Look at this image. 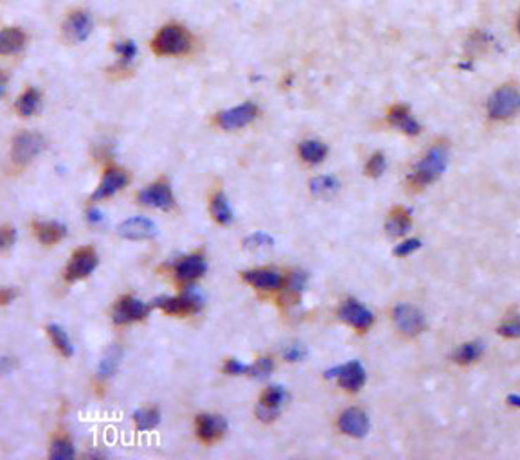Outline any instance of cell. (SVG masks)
<instances>
[{
	"label": "cell",
	"instance_id": "obj_42",
	"mask_svg": "<svg viewBox=\"0 0 520 460\" xmlns=\"http://www.w3.org/2000/svg\"><path fill=\"white\" fill-rule=\"evenodd\" d=\"M418 249H421L420 240H405L404 243H400L397 249H394V256H398V257L411 256V254L416 252Z\"/></svg>",
	"mask_w": 520,
	"mask_h": 460
},
{
	"label": "cell",
	"instance_id": "obj_36",
	"mask_svg": "<svg viewBox=\"0 0 520 460\" xmlns=\"http://www.w3.org/2000/svg\"><path fill=\"white\" fill-rule=\"evenodd\" d=\"M245 249L260 250V249H270L274 244V237L267 232H254L243 241Z\"/></svg>",
	"mask_w": 520,
	"mask_h": 460
},
{
	"label": "cell",
	"instance_id": "obj_46",
	"mask_svg": "<svg viewBox=\"0 0 520 460\" xmlns=\"http://www.w3.org/2000/svg\"><path fill=\"white\" fill-rule=\"evenodd\" d=\"M104 216H103V212L97 211V209H90V211L87 212V221L90 225H99L103 223Z\"/></svg>",
	"mask_w": 520,
	"mask_h": 460
},
{
	"label": "cell",
	"instance_id": "obj_31",
	"mask_svg": "<svg viewBox=\"0 0 520 460\" xmlns=\"http://www.w3.org/2000/svg\"><path fill=\"white\" fill-rule=\"evenodd\" d=\"M133 421H135V428L139 432H148L159 426L160 414L157 409H140L133 414Z\"/></svg>",
	"mask_w": 520,
	"mask_h": 460
},
{
	"label": "cell",
	"instance_id": "obj_40",
	"mask_svg": "<svg viewBox=\"0 0 520 460\" xmlns=\"http://www.w3.org/2000/svg\"><path fill=\"white\" fill-rule=\"evenodd\" d=\"M224 371L225 374H231V376H243V374L248 376L250 365H245L241 363L240 360H236V358H231V360H227V363H225Z\"/></svg>",
	"mask_w": 520,
	"mask_h": 460
},
{
	"label": "cell",
	"instance_id": "obj_3",
	"mask_svg": "<svg viewBox=\"0 0 520 460\" xmlns=\"http://www.w3.org/2000/svg\"><path fill=\"white\" fill-rule=\"evenodd\" d=\"M520 110V92L513 85H504L488 99V116L495 120H504Z\"/></svg>",
	"mask_w": 520,
	"mask_h": 460
},
{
	"label": "cell",
	"instance_id": "obj_29",
	"mask_svg": "<svg viewBox=\"0 0 520 460\" xmlns=\"http://www.w3.org/2000/svg\"><path fill=\"white\" fill-rule=\"evenodd\" d=\"M340 184L333 175H319L310 180V191L315 197H329L339 191Z\"/></svg>",
	"mask_w": 520,
	"mask_h": 460
},
{
	"label": "cell",
	"instance_id": "obj_22",
	"mask_svg": "<svg viewBox=\"0 0 520 460\" xmlns=\"http://www.w3.org/2000/svg\"><path fill=\"white\" fill-rule=\"evenodd\" d=\"M32 230L42 244H56L67 236V227L58 221H35Z\"/></svg>",
	"mask_w": 520,
	"mask_h": 460
},
{
	"label": "cell",
	"instance_id": "obj_50",
	"mask_svg": "<svg viewBox=\"0 0 520 460\" xmlns=\"http://www.w3.org/2000/svg\"><path fill=\"white\" fill-rule=\"evenodd\" d=\"M516 32L520 35V13H519V20H516Z\"/></svg>",
	"mask_w": 520,
	"mask_h": 460
},
{
	"label": "cell",
	"instance_id": "obj_34",
	"mask_svg": "<svg viewBox=\"0 0 520 460\" xmlns=\"http://www.w3.org/2000/svg\"><path fill=\"white\" fill-rule=\"evenodd\" d=\"M74 455H76V452H74L73 442L68 439H64V437L52 442L51 453H49V456H51L52 460H67L73 459Z\"/></svg>",
	"mask_w": 520,
	"mask_h": 460
},
{
	"label": "cell",
	"instance_id": "obj_26",
	"mask_svg": "<svg viewBox=\"0 0 520 460\" xmlns=\"http://www.w3.org/2000/svg\"><path fill=\"white\" fill-rule=\"evenodd\" d=\"M209 211H211L212 220L217 221V223H220V225L231 223L232 218H234L231 205H229L227 197H225L222 191H218V192H214V194H212L211 205H209Z\"/></svg>",
	"mask_w": 520,
	"mask_h": 460
},
{
	"label": "cell",
	"instance_id": "obj_24",
	"mask_svg": "<svg viewBox=\"0 0 520 460\" xmlns=\"http://www.w3.org/2000/svg\"><path fill=\"white\" fill-rule=\"evenodd\" d=\"M25 32L18 27H6L0 31V54H16L24 49Z\"/></svg>",
	"mask_w": 520,
	"mask_h": 460
},
{
	"label": "cell",
	"instance_id": "obj_13",
	"mask_svg": "<svg viewBox=\"0 0 520 460\" xmlns=\"http://www.w3.org/2000/svg\"><path fill=\"white\" fill-rule=\"evenodd\" d=\"M339 316H340V321L346 322V324H349V325H353V328L358 329V331H365V329H369L373 325V321H375L373 313L369 311L365 306H362L361 302H356V300H353V299L346 300L344 304L340 306Z\"/></svg>",
	"mask_w": 520,
	"mask_h": 460
},
{
	"label": "cell",
	"instance_id": "obj_1",
	"mask_svg": "<svg viewBox=\"0 0 520 460\" xmlns=\"http://www.w3.org/2000/svg\"><path fill=\"white\" fill-rule=\"evenodd\" d=\"M448 164V146L445 142H436L425 153V156L414 166L409 175V184L414 189H423L434 184L445 173Z\"/></svg>",
	"mask_w": 520,
	"mask_h": 460
},
{
	"label": "cell",
	"instance_id": "obj_44",
	"mask_svg": "<svg viewBox=\"0 0 520 460\" xmlns=\"http://www.w3.org/2000/svg\"><path fill=\"white\" fill-rule=\"evenodd\" d=\"M283 356L286 361H301L306 356V349L301 344H290L289 347L283 351Z\"/></svg>",
	"mask_w": 520,
	"mask_h": 460
},
{
	"label": "cell",
	"instance_id": "obj_4",
	"mask_svg": "<svg viewBox=\"0 0 520 460\" xmlns=\"http://www.w3.org/2000/svg\"><path fill=\"white\" fill-rule=\"evenodd\" d=\"M153 306H159L160 309L168 315H191V313H198L204 306V299H202L195 290L182 293L179 297H162V299L155 300Z\"/></svg>",
	"mask_w": 520,
	"mask_h": 460
},
{
	"label": "cell",
	"instance_id": "obj_19",
	"mask_svg": "<svg viewBox=\"0 0 520 460\" xmlns=\"http://www.w3.org/2000/svg\"><path fill=\"white\" fill-rule=\"evenodd\" d=\"M207 270V264H205L204 256L200 254H191V256L182 257L179 263H176L175 273L179 277V280H184V282H191V280L202 277Z\"/></svg>",
	"mask_w": 520,
	"mask_h": 460
},
{
	"label": "cell",
	"instance_id": "obj_32",
	"mask_svg": "<svg viewBox=\"0 0 520 460\" xmlns=\"http://www.w3.org/2000/svg\"><path fill=\"white\" fill-rule=\"evenodd\" d=\"M483 354V344L479 342H468V344H463L454 354V360L459 365H470L473 361H477Z\"/></svg>",
	"mask_w": 520,
	"mask_h": 460
},
{
	"label": "cell",
	"instance_id": "obj_14",
	"mask_svg": "<svg viewBox=\"0 0 520 460\" xmlns=\"http://www.w3.org/2000/svg\"><path fill=\"white\" fill-rule=\"evenodd\" d=\"M289 399V392L283 387L276 385V387H268L260 397V406H258L256 414L261 421H272L276 419L279 409L283 406L284 401Z\"/></svg>",
	"mask_w": 520,
	"mask_h": 460
},
{
	"label": "cell",
	"instance_id": "obj_11",
	"mask_svg": "<svg viewBox=\"0 0 520 460\" xmlns=\"http://www.w3.org/2000/svg\"><path fill=\"white\" fill-rule=\"evenodd\" d=\"M326 378H337L340 387L349 390V392H356V390H361L364 387L365 371L361 361H349V363L329 368L328 373H326Z\"/></svg>",
	"mask_w": 520,
	"mask_h": 460
},
{
	"label": "cell",
	"instance_id": "obj_45",
	"mask_svg": "<svg viewBox=\"0 0 520 460\" xmlns=\"http://www.w3.org/2000/svg\"><path fill=\"white\" fill-rule=\"evenodd\" d=\"M16 297V292L13 288H0V306H8L11 304L13 300H15Z\"/></svg>",
	"mask_w": 520,
	"mask_h": 460
},
{
	"label": "cell",
	"instance_id": "obj_9",
	"mask_svg": "<svg viewBox=\"0 0 520 460\" xmlns=\"http://www.w3.org/2000/svg\"><path fill=\"white\" fill-rule=\"evenodd\" d=\"M260 110L254 103H243L240 106H234L231 110H224L217 116V123L222 126L224 130H238V128H243V126L250 125L254 119L258 117Z\"/></svg>",
	"mask_w": 520,
	"mask_h": 460
},
{
	"label": "cell",
	"instance_id": "obj_18",
	"mask_svg": "<svg viewBox=\"0 0 520 460\" xmlns=\"http://www.w3.org/2000/svg\"><path fill=\"white\" fill-rule=\"evenodd\" d=\"M128 175L126 171L119 168H110L107 169V173L103 175V180L99 182L97 189L94 191L92 200H103V198H109L112 194H116L117 191L124 189L128 185Z\"/></svg>",
	"mask_w": 520,
	"mask_h": 460
},
{
	"label": "cell",
	"instance_id": "obj_20",
	"mask_svg": "<svg viewBox=\"0 0 520 460\" xmlns=\"http://www.w3.org/2000/svg\"><path fill=\"white\" fill-rule=\"evenodd\" d=\"M389 123L392 126H397L400 132L407 133V135H418L421 132V126L418 125V120L411 116V110L404 104H397L389 110Z\"/></svg>",
	"mask_w": 520,
	"mask_h": 460
},
{
	"label": "cell",
	"instance_id": "obj_43",
	"mask_svg": "<svg viewBox=\"0 0 520 460\" xmlns=\"http://www.w3.org/2000/svg\"><path fill=\"white\" fill-rule=\"evenodd\" d=\"M16 240V230L9 225L6 227H0V250H8L11 249L13 243Z\"/></svg>",
	"mask_w": 520,
	"mask_h": 460
},
{
	"label": "cell",
	"instance_id": "obj_6",
	"mask_svg": "<svg viewBox=\"0 0 520 460\" xmlns=\"http://www.w3.org/2000/svg\"><path fill=\"white\" fill-rule=\"evenodd\" d=\"M392 321L398 331L405 336H416L425 329V316L411 304H398L392 309Z\"/></svg>",
	"mask_w": 520,
	"mask_h": 460
},
{
	"label": "cell",
	"instance_id": "obj_30",
	"mask_svg": "<svg viewBox=\"0 0 520 460\" xmlns=\"http://www.w3.org/2000/svg\"><path fill=\"white\" fill-rule=\"evenodd\" d=\"M304 286H306V273L301 272V270L292 272L286 282H283V286H281V288H284V299L297 300L301 293L304 292Z\"/></svg>",
	"mask_w": 520,
	"mask_h": 460
},
{
	"label": "cell",
	"instance_id": "obj_12",
	"mask_svg": "<svg viewBox=\"0 0 520 460\" xmlns=\"http://www.w3.org/2000/svg\"><path fill=\"white\" fill-rule=\"evenodd\" d=\"M117 234L128 241L152 240L157 236V225L145 216L128 218L117 227Z\"/></svg>",
	"mask_w": 520,
	"mask_h": 460
},
{
	"label": "cell",
	"instance_id": "obj_8",
	"mask_svg": "<svg viewBox=\"0 0 520 460\" xmlns=\"http://www.w3.org/2000/svg\"><path fill=\"white\" fill-rule=\"evenodd\" d=\"M150 313V306H146L143 300L135 299L132 295H124L117 300V304L114 306L112 318L116 324H132V322L143 321Z\"/></svg>",
	"mask_w": 520,
	"mask_h": 460
},
{
	"label": "cell",
	"instance_id": "obj_17",
	"mask_svg": "<svg viewBox=\"0 0 520 460\" xmlns=\"http://www.w3.org/2000/svg\"><path fill=\"white\" fill-rule=\"evenodd\" d=\"M92 31V20L85 11H74L68 15V18L64 24L65 38L71 44H80L85 42Z\"/></svg>",
	"mask_w": 520,
	"mask_h": 460
},
{
	"label": "cell",
	"instance_id": "obj_2",
	"mask_svg": "<svg viewBox=\"0 0 520 460\" xmlns=\"http://www.w3.org/2000/svg\"><path fill=\"white\" fill-rule=\"evenodd\" d=\"M193 47V38L182 25H164L153 38L152 49L159 56H182Z\"/></svg>",
	"mask_w": 520,
	"mask_h": 460
},
{
	"label": "cell",
	"instance_id": "obj_39",
	"mask_svg": "<svg viewBox=\"0 0 520 460\" xmlns=\"http://www.w3.org/2000/svg\"><path fill=\"white\" fill-rule=\"evenodd\" d=\"M499 335L506 338H520V316H515L512 321H506L499 328Z\"/></svg>",
	"mask_w": 520,
	"mask_h": 460
},
{
	"label": "cell",
	"instance_id": "obj_37",
	"mask_svg": "<svg viewBox=\"0 0 520 460\" xmlns=\"http://www.w3.org/2000/svg\"><path fill=\"white\" fill-rule=\"evenodd\" d=\"M274 371V361L272 358L263 356L256 361V363L250 365V371H248V376L256 378V380H265L272 374Z\"/></svg>",
	"mask_w": 520,
	"mask_h": 460
},
{
	"label": "cell",
	"instance_id": "obj_35",
	"mask_svg": "<svg viewBox=\"0 0 520 460\" xmlns=\"http://www.w3.org/2000/svg\"><path fill=\"white\" fill-rule=\"evenodd\" d=\"M114 51L119 54V67H128L132 65V61L137 56V45L133 42H119V44L114 45Z\"/></svg>",
	"mask_w": 520,
	"mask_h": 460
},
{
	"label": "cell",
	"instance_id": "obj_7",
	"mask_svg": "<svg viewBox=\"0 0 520 460\" xmlns=\"http://www.w3.org/2000/svg\"><path fill=\"white\" fill-rule=\"evenodd\" d=\"M96 266L97 254L94 252V249L85 247V249L76 250L73 254V257H71V261L67 264V270H65V279L68 282H76V280H81L90 275L96 270Z\"/></svg>",
	"mask_w": 520,
	"mask_h": 460
},
{
	"label": "cell",
	"instance_id": "obj_48",
	"mask_svg": "<svg viewBox=\"0 0 520 460\" xmlns=\"http://www.w3.org/2000/svg\"><path fill=\"white\" fill-rule=\"evenodd\" d=\"M508 403L513 404V406H519L520 409V396H509Z\"/></svg>",
	"mask_w": 520,
	"mask_h": 460
},
{
	"label": "cell",
	"instance_id": "obj_49",
	"mask_svg": "<svg viewBox=\"0 0 520 460\" xmlns=\"http://www.w3.org/2000/svg\"><path fill=\"white\" fill-rule=\"evenodd\" d=\"M4 94V80H2V76H0V96Z\"/></svg>",
	"mask_w": 520,
	"mask_h": 460
},
{
	"label": "cell",
	"instance_id": "obj_47",
	"mask_svg": "<svg viewBox=\"0 0 520 460\" xmlns=\"http://www.w3.org/2000/svg\"><path fill=\"white\" fill-rule=\"evenodd\" d=\"M15 360L13 358H0V376L6 373H9L13 367H15Z\"/></svg>",
	"mask_w": 520,
	"mask_h": 460
},
{
	"label": "cell",
	"instance_id": "obj_10",
	"mask_svg": "<svg viewBox=\"0 0 520 460\" xmlns=\"http://www.w3.org/2000/svg\"><path fill=\"white\" fill-rule=\"evenodd\" d=\"M137 200L140 205H146V207L160 209V211H168L175 205V197H173V191L169 187L168 182H155V184L148 185L143 191H139L137 194Z\"/></svg>",
	"mask_w": 520,
	"mask_h": 460
},
{
	"label": "cell",
	"instance_id": "obj_28",
	"mask_svg": "<svg viewBox=\"0 0 520 460\" xmlns=\"http://www.w3.org/2000/svg\"><path fill=\"white\" fill-rule=\"evenodd\" d=\"M16 108L22 117H31L40 108V92L37 88H28L16 101Z\"/></svg>",
	"mask_w": 520,
	"mask_h": 460
},
{
	"label": "cell",
	"instance_id": "obj_27",
	"mask_svg": "<svg viewBox=\"0 0 520 460\" xmlns=\"http://www.w3.org/2000/svg\"><path fill=\"white\" fill-rule=\"evenodd\" d=\"M47 335H49V338H51L52 345H54V347H56L65 358L73 356L74 345H73V342H71V338H68L67 331H65L61 325L49 324L47 325Z\"/></svg>",
	"mask_w": 520,
	"mask_h": 460
},
{
	"label": "cell",
	"instance_id": "obj_5",
	"mask_svg": "<svg viewBox=\"0 0 520 460\" xmlns=\"http://www.w3.org/2000/svg\"><path fill=\"white\" fill-rule=\"evenodd\" d=\"M45 148V140L44 137L38 135V133L32 132H24L18 133L13 140V148H11V158L15 164L25 166L37 158L42 153V149Z\"/></svg>",
	"mask_w": 520,
	"mask_h": 460
},
{
	"label": "cell",
	"instance_id": "obj_33",
	"mask_svg": "<svg viewBox=\"0 0 520 460\" xmlns=\"http://www.w3.org/2000/svg\"><path fill=\"white\" fill-rule=\"evenodd\" d=\"M119 356H121L119 347H112L107 351L104 358L101 360L99 367H97V378H99V380H107V378H110L116 373L117 365H119Z\"/></svg>",
	"mask_w": 520,
	"mask_h": 460
},
{
	"label": "cell",
	"instance_id": "obj_15",
	"mask_svg": "<svg viewBox=\"0 0 520 460\" xmlns=\"http://www.w3.org/2000/svg\"><path fill=\"white\" fill-rule=\"evenodd\" d=\"M339 430L355 439H362L369 432V417L361 409H348L340 414Z\"/></svg>",
	"mask_w": 520,
	"mask_h": 460
},
{
	"label": "cell",
	"instance_id": "obj_23",
	"mask_svg": "<svg viewBox=\"0 0 520 460\" xmlns=\"http://www.w3.org/2000/svg\"><path fill=\"white\" fill-rule=\"evenodd\" d=\"M412 221H411V212L405 211V209L397 207L389 212V218L385 221V230L391 237H401L411 230Z\"/></svg>",
	"mask_w": 520,
	"mask_h": 460
},
{
	"label": "cell",
	"instance_id": "obj_25",
	"mask_svg": "<svg viewBox=\"0 0 520 460\" xmlns=\"http://www.w3.org/2000/svg\"><path fill=\"white\" fill-rule=\"evenodd\" d=\"M299 155L304 162H308V164H320V162L325 161L326 155H328V146L322 144L320 140L315 139H308V140H303L299 144Z\"/></svg>",
	"mask_w": 520,
	"mask_h": 460
},
{
	"label": "cell",
	"instance_id": "obj_38",
	"mask_svg": "<svg viewBox=\"0 0 520 460\" xmlns=\"http://www.w3.org/2000/svg\"><path fill=\"white\" fill-rule=\"evenodd\" d=\"M385 166H387L385 156L382 155V153H375V155L369 158L368 166H365V173H368L369 176H373V178H376V176H382V173L385 171Z\"/></svg>",
	"mask_w": 520,
	"mask_h": 460
},
{
	"label": "cell",
	"instance_id": "obj_21",
	"mask_svg": "<svg viewBox=\"0 0 520 460\" xmlns=\"http://www.w3.org/2000/svg\"><path fill=\"white\" fill-rule=\"evenodd\" d=\"M243 280L260 290H279L283 286V277L274 270H248L243 272Z\"/></svg>",
	"mask_w": 520,
	"mask_h": 460
},
{
	"label": "cell",
	"instance_id": "obj_41",
	"mask_svg": "<svg viewBox=\"0 0 520 460\" xmlns=\"http://www.w3.org/2000/svg\"><path fill=\"white\" fill-rule=\"evenodd\" d=\"M488 44H490L488 35H484V32L479 31V32H473L472 38L468 40V45H466V47H468L470 52H480V51H484V49L488 47Z\"/></svg>",
	"mask_w": 520,
	"mask_h": 460
},
{
	"label": "cell",
	"instance_id": "obj_16",
	"mask_svg": "<svg viewBox=\"0 0 520 460\" xmlns=\"http://www.w3.org/2000/svg\"><path fill=\"white\" fill-rule=\"evenodd\" d=\"M227 430V421L217 414H200L196 417V435L204 442H214Z\"/></svg>",
	"mask_w": 520,
	"mask_h": 460
}]
</instances>
